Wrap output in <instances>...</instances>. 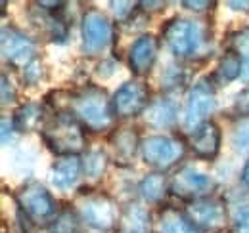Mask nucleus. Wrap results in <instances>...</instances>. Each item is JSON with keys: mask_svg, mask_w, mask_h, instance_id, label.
<instances>
[{"mask_svg": "<svg viewBox=\"0 0 249 233\" xmlns=\"http://www.w3.org/2000/svg\"><path fill=\"white\" fill-rule=\"evenodd\" d=\"M44 103L52 113H71L87 132L111 134L115 130L117 116L113 113L111 98L106 88L98 84H83L73 90H54L46 96Z\"/></svg>", "mask_w": 249, "mask_h": 233, "instance_id": "1", "label": "nucleus"}, {"mask_svg": "<svg viewBox=\"0 0 249 233\" xmlns=\"http://www.w3.org/2000/svg\"><path fill=\"white\" fill-rule=\"evenodd\" d=\"M161 38L175 58L196 59L207 52L211 34L203 21L171 17L161 27Z\"/></svg>", "mask_w": 249, "mask_h": 233, "instance_id": "2", "label": "nucleus"}, {"mask_svg": "<svg viewBox=\"0 0 249 233\" xmlns=\"http://www.w3.org/2000/svg\"><path fill=\"white\" fill-rule=\"evenodd\" d=\"M40 138L56 157L83 155L89 149L85 126L67 111L50 113L48 120L40 130Z\"/></svg>", "mask_w": 249, "mask_h": 233, "instance_id": "3", "label": "nucleus"}, {"mask_svg": "<svg viewBox=\"0 0 249 233\" xmlns=\"http://www.w3.org/2000/svg\"><path fill=\"white\" fill-rule=\"evenodd\" d=\"M73 204H75L83 224H87L89 228L102 233L117 232L123 210H121L119 203L115 201V197H111L109 193H106L102 189H94L90 185L79 187L77 201Z\"/></svg>", "mask_w": 249, "mask_h": 233, "instance_id": "4", "label": "nucleus"}, {"mask_svg": "<svg viewBox=\"0 0 249 233\" xmlns=\"http://www.w3.org/2000/svg\"><path fill=\"white\" fill-rule=\"evenodd\" d=\"M186 140L180 136L169 134H154L142 138L140 144V157L142 161L152 166L156 172H167L178 166L186 157Z\"/></svg>", "mask_w": 249, "mask_h": 233, "instance_id": "5", "label": "nucleus"}, {"mask_svg": "<svg viewBox=\"0 0 249 233\" xmlns=\"http://www.w3.org/2000/svg\"><path fill=\"white\" fill-rule=\"evenodd\" d=\"M16 206L31 220L35 226H46L62 206H58L56 197L36 180H29L14 193Z\"/></svg>", "mask_w": 249, "mask_h": 233, "instance_id": "6", "label": "nucleus"}, {"mask_svg": "<svg viewBox=\"0 0 249 233\" xmlns=\"http://www.w3.org/2000/svg\"><path fill=\"white\" fill-rule=\"evenodd\" d=\"M117 29L113 21L98 8H89L81 16V48L87 58L102 56L113 42Z\"/></svg>", "mask_w": 249, "mask_h": 233, "instance_id": "7", "label": "nucleus"}, {"mask_svg": "<svg viewBox=\"0 0 249 233\" xmlns=\"http://www.w3.org/2000/svg\"><path fill=\"white\" fill-rule=\"evenodd\" d=\"M217 111V83L213 75L201 77L190 88L184 109V128L192 132L205 120H211V115Z\"/></svg>", "mask_w": 249, "mask_h": 233, "instance_id": "8", "label": "nucleus"}, {"mask_svg": "<svg viewBox=\"0 0 249 233\" xmlns=\"http://www.w3.org/2000/svg\"><path fill=\"white\" fill-rule=\"evenodd\" d=\"M182 208L190 222L201 233H224L228 228V204L217 195L184 203Z\"/></svg>", "mask_w": 249, "mask_h": 233, "instance_id": "9", "label": "nucleus"}, {"mask_svg": "<svg viewBox=\"0 0 249 233\" xmlns=\"http://www.w3.org/2000/svg\"><path fill=\"white\" fill-rule=\"evenodd\" d=\"M215 187L217 182L213 180V176L201 172L192 165H182L169 176V193L184 203L213 195Z\"/></svg>", "mask_w": 249, "mask_h": 233, "instance_id": "10", "label": "nucleus"}, {"mask_svg": "<svg viewBox=\"0 0 249 233\" xmlns=\"http://www.w3.org/2000/svg\"><path fill=\"white\" fill-rule=\"evenodd\" d=\"M0 50H2V61L16 71H23L29 63L38 58L35 38H31L25 31L16 25H2Z\"/></svg>", "mask_w": 249, "mask_h": 233, "instance_id": "11", "label": "nucleus"}, {"mask_svg": "<svg viewBox=\"0 0 249 233\" xmlns=\"http://www.w3.org/2000/svg\"><path fill=\"white\" fill-rule=\"evenodd\" d=\"M150 103H152V90L142 79L126 81L111 96L113 113L121 120L142 116L150 107Z\"/></svg>", "mask_w": 249, "mask_h": 233, "instance_id": "12", "label": "nucleus"}, {"mask_svg": "<svg viewBox=\"0 0 249 233\" xmlns=\"http://www.w3.org/2000/svg\"><path fill=\"white\" fill-rule=\"evenodd\" d=\"M186 146L188 149L203 161H215L220 153V146H222V132L220 126L211 118L205 120L203 124H199L197 128H194L192 132L186 134Z\"/></svg>", "mask_w": 249, "mask_h": 233, "instance_id": "13", "label": "nucleus"}, {"mask_svg": "<svg viewBox=\"0 0 249 233\" xmlns=\"http://www.w3.org/2000/svg\"><path fill=\"white\" fill-rule=\"evenodd\" d=\"M159 56V38L152 33H144L136 36V40L130 44L128 54H126V63L132 75L138 79L146 77L152 73L154 65Z\"/></svg>", "mask_w": 249, "mask_h": 233, "instance_id": "14", "label": "nucleus"}, {"mask_svg": "<svg viewBox=\"0 0 249 233\" xmlns=\"http://www.w3.org/2000/svg\"><path fill=\"white\" fill-rule=\"evenodd\" d=\"M142 138L136 126H121L109 134L111 159L117 166H130L136 153H140Z\"/></svg>", "mask_w": 249, "mask_h": 233, "instance_id": "15", "label": "nucleus"}, {"mask_svg": "<svg viewBox=\"0 0 249 233\" xmlns=\"http://www.w3.org/2000/svg\"><path fill=\"white\" fill-rule=\"evenodd\" d=\"M83 178V155L58 157L50 166V182L56 189L69 191Z\"/></svg>", "mask_w": 249, "mask_h": 233, "instance_id": "16", "label": "nucleus"}, {"mask_svg": "<svg viewBox=\"0 0 249 233\" xmlns=\"http://www.w3.org/2000/svg\"><path fill=\"white\" fill-rule=\"evenodd\" d=\"M142 116L154 130H171L178 122V103L169 96H157Z\"/></svg>", "mask_w": 249, "mask_h": 233, "instance_id": "17", "label": "nucleus"}, {"mask_svg": "<svg viewBox=\"0 0 249 233\" xmlns=\"http://www.w3.org/2000/svg\"><path fill=\"white\" fill-rule=\"evenodd\" d=\"M154 233H201L186 216L184 208L163 204L154 216Z\"/></svg>", "mask_w": 249, "mask_h": 233, "instance_id": "18", "label": "nucleus"}, {"mask_svg": "<svg viewBox=\"0 0 249 233\" xmlns=\"http://www.w3.org/2000/svg\"><path fill=\"white\" fill-rule=\"evenodd\" d=\"M50 109L46 103H38V101H25L21 103L16 111H14V124H16V130L25 134V132H40L44 122L48 120L50 116Z\"/></svg>", "mask_w": 249, "mask_h": 233, "instance_id": "19", "label": "nucleus"}, {"mask_svg": "<svg viewBox=\"0 0 249 233\" xmlns=\"http://www.w3.org/2000/svg\"><path fill=\"white\" fill-rule=\"evenodd\" d=\"M115 233H154V218L146 206L130 203L123 208L121 222Z\"/></svg>", "mask_w": 249, "mask_h": 233, "instance_id": "20", "label": "nucleus"}, {"mask_svg": "<svg viewBox=\"0 0 249 233\" xmlns=\"http://www.w3.org/2000/svg\"><path fill=\"white\" fill-rule=\"evenodd\" d=\"M138 195L146 204L163 206L165 197L169 195V176L165 172H150L138 183Z\"/></svg>", "mask_w": 249, "mask_h": 233, "instance_id": "21", "label": "nucleus"}, {"mask_svg": "<svg viewBox=\"0 0 249 233\" xmlns=\"http://www.w3.org/2000/svg\"><path fill=\"white\" fill-rule=\"evenodd\" d=\"M38 233H83V220L75 208V204H65L60 212L42 226Z\"/></svg>", "mask_w": 249, "mask_h": 233, "instance_id": "22", "label": "nucleus"}, {"mask_svg": "<svg viewBox=\"0 0 249 233\" xmlns=\"http://www.w3.org/2000/svg\"><path fill=\"white\" fill-rule=\"evenodd\" d=\"M242 73H244L242 56H240L236 50L228 48V50L220 56V59H218V65H217V69H215V73H213V79H215L217 86H228V84H232L234 81H238V79L242 77Z\"/></svg>", "mask_w": 249, "mask_h": 233, "instance_id": "23", "label": "nucleus"}, {"mask_svg": "<svg viewBox=\"0 0 249 233\" xmlns=\"http://www.w3.org/2000/svg\"><path fill=\"white\" fill-rule=\"evenodd\" d=\"M109 155L104 149H89L83 153V176L89 182H96L107 172L109 166Z\"/></svg>", "mask_w": 249, "mask_h": 233, "instance_id": "24", "label": "nucleus"}, {"mask_svg": "<svg viewBox=\"0 0 249 233\" xmlns=\"http://www.w3.org/2000/svg\"><path fill=\"white\" fill-rule=\"evenodd\" d=\"M230 44H232V50H236L242 61H244V73H242V79L249 81V27L236 31L232 36H230Z\"/></svg>", "mask_w": 249, "mask_h": 233, "instance_id": "25", "label": "nucleus"}, {"mask_svg": "<svg viewBox=\"0 0 249 233\" xmlns=\"http://www.w3.org/2000/svg\"><path fill=\"white\" fill-rule=\"evenodd\" d=\"M44 79H46V67H44V63L38 58L21 71V81H23L25 86H36Z\"/></svg>", "mask_w": 249, "mask_h": 233, "instance_id": "26", "label": "nucleus"}, {"mask_svg": "<svg viewBox=\"0 0 249 233\" xmlns=\"http://www.w3.org/2000/svg\"><path fill=\"white\" fill-rule=\"evenodd\" d=\"M161 83L165 84V90H167V92H175V90H178V88L184 86V83H186V75H184L182 67H178V65H171V67L163 73Z\"/></svg>", "mask_w": 249, "mask_h": 233, "instance_id": "27", "label": "nucleus"}, {"mask_svg": "<svg viewBox=\"0 0 249 233\" xmlns=\"http://www.w3.org/2000/svg\"><path fill=\"white\" fill-rule=\"evenodd\" d=\"M109 6L119 23H126L136 12H140V2H109Z\"/></svg>", "mask_w": 249, "mask_h": 233, "instance_id": "28", "label": "nucleus"}, {"mask_svg": "<svg viewBox=\"0 0 249 233\" xmlns=\"http://www.w3.org/2000/svg\"><path fill=\"white\" fill-rule=\"evenodd\" d=\"M232 144L240 153H248L249 155V118L242 120L236 126V130L232 134Z\"/></svg>", "mask_w": 249, "mask_h": 233, "instance_id": "29", "label": "nucleus"}, {"mask_svg": "<svg viewBox=\"0 0 249 233\" xmlns=\"http://www.w3.org/2000/svg\"><path fill=\"white\" fill-rule=\"evenodd\" d=\"M232 113H234V116H238L242 120L249 118V84L236 94L234 103H232Z\"/></svg>", "mask_w": 249, "mask_h": 233, "instance_id": "30", "label": "nucleus"}, {"mask_svg": "<svg viewBox=\"0 0 249 233\" xmlns=\"http://www.w3.org/2000/svg\"><path fill=\"white\" fill-rule=\"evenodd\" d=\"M2 107H8L18 101V88L8 79L6 73H2Z\"/></svg>", "mask_w": 249, "mask_h": 233, "instance_id": "31", "label": "nucleus"}, {"mask_svg": "<svg viewBox=\"0 0 249 233\" xmlns=\"http://www.w3.org/2000/svg\"><path fill=\"white\" fill-rule=\"evenodd\" d=\"M230 233H249V208L244 206L232 220Z\"/></svg>", "mask_w": 249, "mask_h": 233, "instance_id": "32", "label": "nucleus"}, {"mask_svg": "<svg viewBox=\"0 0 249 233\" xmlns=\"http://www.w3.org/2000/svg\"><path fill=\"white\" fill-rule=\"evenodd\" d=\"M180 4L182 8H186L188 12H194V14H203L217 6V2H209V0H182Z\"/></svg>", "mask_w": 249, "mask_h": 233, "instance_id": "33", "label": "nucleus"}, {"mask_svg": "<svg viewBox=\"0 0 249 233\" xmlns=\"http://www.w3.org/2000/svg\"><path fill=\"white\" fill-rule=\"evenodd\" d=\"M18 130H16V124H14V118L12 116H2V144L6 146L8 144V134L14 136Z\"/></svg>", "mask_w": 249, "mask_h": 233, "instance_id": "34", "label": "nucleus"}, {"mask_svg": "<svg viewBox=\"0 0 249 233\" xmlns=\"http://www.w3.org/2000/svg\"><path fill=\"white\" fill-rule=\"evenodd\" d=\"M165 6H167V2H140V12H150V14H154V12H161V10H165Z\"/></svg>", "mask_w": 249, "mask_h": 233, "instance_id": "35", "label": "nucleus"}, {"mask_svg": "<svg viewBox=\"0 0 249 233\" xmlns=\"http://www.w3.org/2000/svg\"><path fill=\"white\" fill-rule=\"evenodd\" d=\"M228 6H230V10H234V12H249V2H238V0H230V2H226Z\"/></svg>", "mask_w": 249, "mask_h": 233, "instance_id": "36", "label": "nucleus"}, {"mask_svg": "<svg viewBox=\"0 0 249 233\" xmlns=\"http://www.w3.org/2000/svg\"><path fill=\"white\" fill-rule=\"evenodd\" d=\"M240 182L244 183V187L249 189V157L246 161V165H244V168H242V172H240Z\"/></svg>", "mask_w": 249, "mask_h": 233, "instance_id": "37", "label": "nucleus"}, {"mask_svg": "<svg viewBox=\"0 0 249 233\" xmlns=\"http://www.w3.org/2000/svg\"><path fill=\"white\" fill-rule=\"evenodd\" d=\"M2 233H8V228H6V224H2Z\"/></svg>", "mask_w": 249, "mask_h": 233, "instance_id": "38", "label": "nucleus"}]
</instances>
